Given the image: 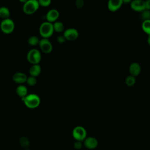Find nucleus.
Instances as JSON below:
<instances>
[{"instance_id":"29","label":"nucleus","mask_w":150,"mask_h":150,"mask_svg":"<svg viewBox=\"0 0 150 150\" xmlns=\"http://www.w3.org/2000/svg\"><path fill=\"white\" fill-rule=\"evenodd\" d=\"M145 10L150 9V0L145 1Z\"/></svg>"},{"instance_id":"10","label":"nucleus","mask_w":150,"mask_h":150,"mask_svg":"<svg viewBox=\"0 0 150 150\" xmlns=\"http://www.w3.org/2000/svg\"><path fill=\"white\" fill-rule=\"evenodd\" d=\"M84 141V145L85 147L89 149H95L98 144L97 139L93 137H86Z\"/></svg>"},{"instance_id":"27","label":"nucleus","mask_w":150,"mask_h":150,"mask_svg":"<svg viewBox=\"0 0 150 150\" xmlns=\"http://www.w3.org/2000/svg\"><path fill=\"white\" fill-rule=\"evenodd\" d=\"M82 143L81 141H76L74 142V148L77 149V150H79L82 148Z\"/></svg>"},{"instance_id":"26","label":"nucleus","mask_w":150,"mask_h":150,"mask_svg":"<svg viewBox=\"0 0 150 150\" xmlns=\"http://www.w3.org/2000/svg\"><path fill=\"white\" fill-rule=\"evenodd\" d=\"M75 5L78 9L82 8L84 5V0H76Z\"/></svg>"},{"instance_id":"15","label":"nucleus","mask_w":150,"mask_h":150,"mask_svg":"<svg viewBox=\"0 0 150 150\" xmlns=\"http://www.w3.org/2000/svg\"><path fill=\"white\" fill-rule=\"evenodd\" d=\"M29 74L30 76L35 77H36L38 76L40 72H41V67L40 66L39 64H32L30 66L29 70Z\"/></svg>"},{"instance_id":"20","label":"nucleus","mask_w":150,"mask_h":150,"mask_svg":"<svg viewBox=\"0 0 150 150\" xmlns=\"http://www.w3.org/2000/svg\"><path fill=\"white\" fill-rule=\"evenodd\" d=\"M135 82H136L135 77L131 75L127 76L125 80V83L128 87L133 86L135 84Z\"/></svg>"},{"instance_id":"32","label":"nucleus","mask_w":150,"mask_h":150,"mask_svg":"<svg viewBox=\"0 0 150 150\" xmlns=\"http://www.w3.org/2000/svg\"><path fill=\"white\" fill-rule=\"evenodd\" d=\"M25 150H29V149L28 148H26V149H25Z\"/></svg>"},{"instance_id":"31","label":"nucleus","mask_w":150,"mask_h":150,"mask_svg":"<svg viewBox=\"0 0 150 150\" xmlns=\"http://www.w3.org/2000/svg\"><path fill=\"white\" fill-rule=\"evenodd\" d=\"M19 1L21 2H22V3L24 4L25 2H26V1H28V0H19Z\"/></svg>"},{"instance_id":"2","label":"nucleus","mask_w":150,"mask_h":150,"mask_svg":"<svg viewBox=\"0 0 150 150\" xmlns=\"http://www.w3.org/2000/svg\"><path fill=\"white\" fill-rule=\"evenodd\" d=\"M40 35L45 39H48L51 37L54 32L53 23L47 21L43 22L39 27V29Z\"/></svg>"},{"instance_id":"19","label":"nucleus","mask_w":150,"mask_h":150,"mask_svg":"<svg viewBox=\"0 0 150 150\" xmlns=\"http://www.w3.org/2000/svg\"><path fill=\"white\" fill-rule=\"evenodd\" d=\"M142 29L148 35H150V20L143 21L142 23Z\"/></svg>"},{"instance_id":"6","label":"nucleus","mask_w":150,"mask_h":150,"mask_svg":"<svg viewBox=\"0 0 150 150\" xmlns=\"http://www.w3.org/2000/svg\"><path fill=\"white\" fill-rule=\"evenodd\" d=\"M72 136L76 141L82 142L87 137L86 129L82 126H76L72 131Z\"/></svg>"},{"instance_id":"5","label":"nucleus","mask_w":150,"mask_h":150,"mask_svg":"<svg viewBox=\"0 0 150 150\" xmlns=\"http://www.w3.org/2000/svg\"><path fill=\"white\" fill-rule=\"evenodd\" d=\"M26 58L32 64H39L41 60V53L39 50L32 49L28 52Z\"/></svg>"},{"instance_id":"17","label":"nucleus","mask_w":150,"mask_h":150,"mask_svg":"<svg viewBox=\"0 0 150 150\" xmlns=\"http://www.w3.org/2000/svg\"><path fill=\"white\" fill-rule=\"evenodd\" d=\"M11 15L9 9L6 6L0 7V18L2 19L9 18Z\"/></svg>"},{"instance_id":"24","label":"nucleus","mask_w":150,"mask_h":150,"mask_svg":"<svg viewBox=\"0 0 150 150\" xmlns=\"http://www.w3.org/2000/svg\"><path fill=\"white\" fill-rule=\"evenodd\" d=\"M141 18L143 21L150 20V12L149 10H144L141 12Z\"/></svg>"},{"instance_id":"23","label":"nucleus","mask_w":150,"mask_h":150,"mask_svg":"<svg viewBox=\"0 0 150 150\" xmlns=\"http://www.w3.org/2000/svg\"><path fill=\"white\" fill-rule=\"evenodd\" d=\"M26 83L30 86H33L36 84L37 83V79L35 77L33 76H29L27 77Z\"/></svg>"},{"instance_id":"12","label":"nucleus","mask_w":150,"mask_h":150,"mask_svg":"<svg viewBox=\"0 0 150 150\" xmlns=\"http://www.w3.org/2000/svg\"><path fill=\"white\" fill-rule=\"evenodd\" d=\"M59 16V11L56 9H52L47 12L46 15V19L47 22L53 23L57 20Z\"/></svg>"},{"instance_id":"18","label":"nucleus","mask_w":150,"mask_h":150,"mask_svg":"<svg viewBox=\"0 0 150 150\" xmlns=\"http://www.w3.org/2000/svg\"><path fill=\"white\" fill-rule=\"evenodd\" d=\"M54 32H56L57 33L62 32L64 30V24L62 22L56 21L53 23Z\"/></svg>"},{"instance_id":"13","label":"nucleus","mask_w":150,"mask_h":150,"mask_svg":"<svg viewBox=\"0 0 150 150\" xmlns=\"http://www.w3.org/2000/svg\"><path fill=\"white\" fill-rule=\"evenodd\" d=\"M27 76L23 72L18 71L15 73L12 76L13 81L19 84H23L26 83L27 79Z\"/></svg>"},{"instance_id":"4","label":"nucleus","mask_w":150,"mask_h":150,"mask_svg":"<svg viewBox=\"0 0 150 150\" xmlns=\"http://www.w3.org/2000/svg\"><path fill=\"white\" fill-rule=\"evenodd\" d=\"M0 29L5 34H10L15 29V23L10 18L2 19L0 23Z\"/></svg>"},{"instance_id":"14","label":"nucleus","mask_w":150,"mask_h":150,"mask_svg":"<svg viewBox=\"0 0 150 150\" xmlns=\"http://www.w3.org/2000/svg\"><path fill=\"white\" fill-rule=\"evenodd\" d=\"M141 71V67L139 63L136 62H133L130 64L129 66V72L130 73V75L136 77L138 76Z\"/></svg>"},{"instance_id":"28","label":"nucleus","mask_w":150,"mask_h":150,"mask_svg":"<svg viewBox=\"0 0 150 150\" xmlns=\"http://www.w3.org/2000/svg\"><path fill=\"white\" fill-rule=\"evenodd\" d=\"M66 40L64 36H63V35H59V36L57 38V42H58L59 43H60V44H63V43H64Z\"/></svg>"},{"instance_id":"8","label":"nucleus","mask_w":150,"mask_h":150,"mask_svg":"<svg viewBox=\"0 0 150 150\" xmlns=\"http://www.w3.org/2000/svg\"><path fill=\"white\" fill-rule=\"evenodd\" d=\"M63 36L66 40L69 41H73L79 37V32L75 28H68L64 31Z\"/></svg>"},{"instance_id":"22","label":"nucleus","mask_w":150,"mask_h":150,"mask_svg":"<svg viewBox=\"0 0 150 150\" xmlns=\"http://www.w3.org/2000/svg\"><path fill=\"white\" fill-rule=\"evenodd\" d=\"M19 144L22 147L26 149L28 148V147L29 146L30 142L28 138L25 137H22L19 139Z\"/></svg>"},{"instance_id":"11","label":"nucleus","mask_w":150,"mask_h":150,"mask_svg":"<svg viewBox=\"0 0 150 150\" xmlns=\"http://www.w3.org/2000/svg\"><path fill=\"white\" fill-rule=\"evenodd\" d=\"M122 4V0H108L107 8L111 12H115L120 9Z\"/></svg>"},{"instance_id":"16","label":"nucleus","mask_w":150,"mask_h":150,"mask_svg":"<svg viewBox=\"0 0 150 150\" xmlns=\"http://www.w3.org/2000/svg\"><path fill=\"white\" fill-rule=\"evenodd\" d=\"M16 94L19 97H20L21 98L25 97L26 95L28 94L27 87L23 84H19L16 87Z\"/></svg>"},{"instance_id":"21","label":"nucleus","mask_w":150,"mask_h":150,"mask_svg":"<svg viewBox=\"0 0 150 150\" xmlns=\"http://www.w3.org/2000/svg\"><path fill=\"white\" fill-rule=\"evenodd\" d=\"M39 39L36 36H30L28 39V43L29 45L35 46L39 44Z\"/></svg>"},{"instance_id":"3","label":"nucleus","mask_w":150,"mask_h":150,"mask_svg":"<svg viewBox=\"0 0 150 150\" xmlns=\"http://www.w3.org/2000/svg\"><path fill=\"white\" fill-rule=\"evenodd\" d=\"M39 4L38 1L28 0L23 5V12L26 15H32L35 13L39 8Z\"/></svg>"},{"instance_id":"1","label":"nucleus","mask_w":150,"mask_h":150,"mask_svg":"<svg viewBox=\"0 0 150 150\" xmlns=\"http://www.w3.org/2000/svg\"><path fill=\"white\" fill-rule=\"evenodd\" d=\"M24 104L30 109H34L39 107L40 103V99L39 96L36 94H29L25 97L22 98Z\"/></svg>"},{"instance_id":"7","label":"nucleus","mask_w":150,"mask_h":150,"mask_svg":"<svg viewBox=\"0 0 150 150\" xmlns=\"http://www.w3.org/2000/svg\"><path fill=\"white\" fill-rule=\"evenodd\" d=\"M38 45L41 51L44 53H50L53 50V45L48 39L43 38L40 39Z\"/></svg>"},{"instance_id":"33","label":"nucleus","mask_w":150,"mask_h":150,"mask_svg":"<svg viewBox=\"0 0 150 150\" xmlns=\"http://www.w3.org/2000/svg\"><path fill=\"white\" fill-rule=\"evenodd\" d=\"M36 1H38V0H36Z\"/></svg>"},{"instance_id":"30","label":"nucleus","mask_w":150,"mask_h":150,"mask_svg":"<svg viewBox=\"0 0 150 150\" xmlns=\"http://www.w3.org/2000/svg\"><path fill=\"white\" fill-rule=\"evenodd\" d=\"M132 0H122L123 4H129Z\"/></svg>"},{"instance_id":"25","label":"nucleus","mask_w":150,"mask_h":150,"mask_svg":"<svg viewBox=\"0 0 150 150\" xmlns=\"http://www.w3.org/2000/svg\"><path fill=\"white\" fill-rule=\"evenodd\" d=\"M39 6L43 7H47L49 6L52 2V0H38Z\"/></svg>"},{"instance_id":"9","label":"nucleus","mask_w":150,"mask_h":150,"mask_svg":"<svg viewBox=\"0 0 150 150\" xmlns=\"http://www.w3.org/2000/svg\"><path fill=\"white\" fill-rule=\"evenodd\" d=\"M131 8L136 12H142L145 10V1L144 0H133L130 3Z\"/></svg>"}]
</instances>
